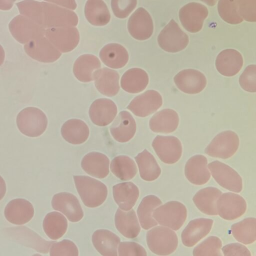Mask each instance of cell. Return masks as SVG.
Here are the masks:
<instances>
[{
    "label": "cell",
    "instance_id": "19",
    "mask_svg": "<svg viewBox=\"0 0 256 256\" xmlns=\"http://www.w3.org/2000/svg\"><path fill=\"white\" fill-rule=\"evenodd\" d=\"M118 108L111 100L100 98L92 104L89 109V116L96 125L104 126L111 123L116 118Z\"/></svg>",
    "mask_w": 256,
    "mask_h": 256
},
{
    "label": "cell",
    "instance_id": "14",
    "mask_svg": "<svg viewBox=\"0 0 256 256\" xmlns=\"http://www.w3.org/2000/svg\"><path fill=\"white\" fill-rule=\"evenodd\" d=\"M24 48L31 58L44 63L54 62L62 55L61 52L44 36L26 44Z\"/></svg>",
    "mask_w": 256,
    "mask_h": 256
},
{
    "label": "cell",
    "instance_id": "25",
    "mask_svg": "<svg viewBox=\"0 0 256 256\" xmlns=\"http://www.w3.org/2000/svg\"><path fill=\"white\" fill-rule=\"evenodd\" d=\"M118 73L108 68H100L94 72V80L98 91L107 96L116 95L120 90Z\"/></svg>",
    "mask_w": 256,
    "mask_h": 256
},
{
    "label": "cell",
    "instance_id": "1",
    "mask_svg": "<svg viewBox=\"0 0 256 256\" xmlns=\"http://www.w3.org/2000/svg\"><path fill=\"white\" fill-rule=\"evenodd\" d=\"M20 13L44 28L75 26L78 18L72 11L56 5L34 0H24L16 4Z\"/></svg>",
    "mask_w": 256,
    "mask_h": 256
},
{
    "label": "cell",
    "instance_id": "2",
    "mask_svg": "<svg viewBox=\"0 0 256 256\" xmlns=\"http://www.w3.org/2000/svg\"><path fill=\"white\" fill-rule=\"evenodd\" d=\"M73 178L78 192L86 206L96 208L104 202L108 188L103 182L86 176H74Z\"/></svg>",
    "mask_w": 256,
    "mask_h": 256
},
{
    "label": "cell",
    "instance_id": "11",
    "mask_svg": "<svg viewBox=\"0 0 256 256\" xmlns=\"http://www.w3.org/2000/svg\"><path fill=\"white\" fill-rule=\"evenodd\" d=\"M152 146L159 158L167 164L176 162L182 156L181 142L174 136H157L152 141Z\"/></svg>",
    "mask_w": 256,
    "mask_h": 256
},
{
    "label": "cell",
    "instance_id": "39",
    "mask_svg": "<svg viewBox=\"0 0 256 256\" xmlns=\"http://www.w3.org/2000/svg\"><path fill=\"white\" fill-rule=\"evenodd\" d=\"M68 226V220L65 216L57 212L48 213L42 223L45 234L52 240L62 238L66 232Z\"/></svg>",
    "mask_w": 256,
    "mask_h": 256
},
{
    "label": "cell",
    "instance_id": "10",
    "mask_svg": "<svg viewBox=\"0 0 256 256\" xmlns=\"http://www.w3.org/2000/svg\"><path fill=\"white\" fill-rule=\"evenodd\" d=\"M208 168L215 180L228 190L240 192L242 189V180L240 175L229 166L218 160L208 164Z\"/></svg>",
    "mask_w": 256,
    "mask_h": 256
},
{
    "label": "cell",
    "instance_id": "21",
    "mask_svg": "<svg viewBox=\"0 0 256 256\" xmlns=\"http://www.w3.org/2000/svg\"><path fill=\"white\" fill-rule=\"evenodd\" d=\"M184 174L187 180L195 185H203L210 179L206 158L202 154L192 156L186 162Z\"/></svg>",
    "mask_w": 256,
    "mask_h": 256
},
{
    "label": "cell",
    "instance_id": "16",
    "mask_svg": "<svg viewBox=\"0 0 256 256\" xmlns=\"http://www.w3.org/2000/svg\"><path fill=\"white\" fill-rule=\"evenodd\" d=\"M128 30L132 36L137 40L149 38L153 33L154 24L148 12L143 8H138L128 19Z\"/></svg>",
    "mask_w": 256,
    "mask_h": 256
},
{
    "label": "cell",
    "instance_id": "52",
    "mask_svg": "<svg viewBox=\"0 0 256 256\" xmlns=\"http://www.w3.org/2000/svg\"><path fill=\"white\" fill-rule=\"evenodd\" d=\"M6 191V186L5 181L4 178L0 176V200H2Z\"/></svg>",
    "mask_w": 256,
    "mask_h": 256
},
{
    "label": "cell",
    "instance_id": "22",
    "mask_svg": "<svg viewBox=\"0 0 256 256\" xmlns=\"http://www.w3.org/2000/svg\"><path fill=\"white\" fill-rule=\"evenodd\" d=\"M214 220L207 218L192 220L183 230L181 238L183 244L192 247L205 237L210 231Z\"/></svg>",
    "mask_w": 256,
    "mask_h": 256
},
{
    "label": "cell",
    "instance_id": "51",
    "mask_svg": "<svg viewBox=\"0 0 256 256\" xmlns=\"http://www.w3.org/2000/svg\"><path fill=\"white\" fill-rule=\"evenodd\" d=\"M16 0H0V10H8L12 8Z\"/></svg>",
    "mask_w": 256,
    "mask_h": 256
},
{
    "label": "cell",
    "instance_id": "28",
    "mask_svg": "<svg viewBox=\"0 0 256 256\" xmlns=\"http://www.w3.org/2000/svg\"><path fill=\"white\" fill-rule=\"evenodd\" d=\"M114 223L117 230L128 238H136L140 232L136 214L132 209L124 211L118 208L115 214Z\"/></svg>",
    "mask_w": 256,
    "mask_h": 256
},
{
    "label": "cell",
    "instance_id": "46",
    "mask_svg": "<svg viewBox=\"0 0 256 256\" xmlns=\"http://www.w3.org/2000/svg\"><path fill=\"white\" fill-rule=\"evenodd\" d=\"M137 0H111V7L115 16L124 18L135 8Z\"/></svg>",
    "mask_w": 256,
    "mask_h": 256
},
{
    "label": "cell",
    "instance_id": "44",
    "mask_svg": "<svg viewBox=\"0 0 256 256\" xmlns=\"http://www.w3.org/2000/svg\"><path fill=\"white\" fill-rule=\"evenodd\" d=\"M50 256H71L78 255V250L72 241L69 240H64L59 242H54L50 246Z\"/></svg>",
    "mask_w": 256,
    "mask_h": 256
},
{
    "label": "cell",
    "instance_id": "27",
    "mask_svg": "<svg viewBox=\"0 0 256 256\" xmlns=\"http://www.w3.org/2000/svg\"><path fill=\"white\" fill-rule=\"evenodd\" d=\"M113 198L120 208L128 211L132 208L138 198V187L132 182L118 184L112 187Z\"/></svg>",
    "mask_w": 256,
    "mask_h": 256
},
{
    "label": "cell",
    "instance_id": "4",
    "mask_svg": "<svg viewBox=\"0 0 256 256\" xmlns=\"http://www.w3.org/2000/svg\"><path fill=\"white\" fill-rule=\"evenodd\" d=\"M19 130L29 137H38L46 130L48 118L46 114L35 107H28L22 110L16 116Z\"/></svg>",
    "mask_w": 256,
    "mask_h": 256
},
{
    "label": "cell",
    "instance_id": "9",
    "mask_svg": "<svg viewBox=\"0 0 256 256\" xmlns=\"http://www.w3.org/2000/svg\"><path fill=\"white\" fill-rule=\"evenodd\" d=\"M46 37L61 52L74 50L80 41V34L74 26H60L46 30Z\"/></svg>",
    "mask_w": 256,
    "mask_h": 256
},
{
    "label": "cell",
    "instance_id": "43",
    "mask_svg": "<svg viewBox=\"0 0 256 256\" xmlns=\"http://www.w3.org/2000/svg\"><path fill=\"white\" fill-rule=\"evenodd\" d=\"M222 242L220 238L210 236L198 244L193 250L194 256H222Z\"/></svg>",
    "mask_w": 256,
    "mask_h": 256
},
{
    "label": "cell",
    "instance_id": "53",
    "mask_svg": "<svg viewBox=\"0 0 256 256\" xmlns=\"http://www.w3.org/2000/svg\"><path fill=\"white\" fill-rule=\"evenodd\" d=\"M5 58V52L2 46L0 44V66L2 64Z\"/></svg>",
    "mask_w": 256,
    "mask_h": 256
},
{
    "label": "cell",
    "instance_id": "35",
    "mask_svg": "<svg viewBox=\"0 0 256 256\" xmlns=\"http://www.w3.org/2000/svg\"><path fill=\"white\" fill-rule=\"evenodd\" d=\"M149 78L147 72L140 68H132L126 71L120 80V86L126 92L137 94L147 86Z\"/></svg>",
    "mask_w": 256,
    "mask_h": 256
},
{
    "label": "cell",
    "instance_id": "24",
    "mask_svg": "<svg viewBox=\"0 0 256 256\" xmlns=\"http://www.w3.org/2000/svg\"><path fill=\"white\" fill-rule=\"evenodd\" d=\"M244 64L242 54L238 50L228 48L220 52L216 60V67L219 73L226 76L236 74Z\"/></svg>",
    "mask_w": 256,
    "mask_h": 256
},
{
    "label": "cell",
    "instance_id": "17",
    "mask_svg": "<svg viewBox=\"0 0 256 256\" xmlns=\"http://www.w3.org/2000/svg\"><path fill=\"white\" fill-rule=\"evenodd\" d=\"M177 88L188 94H196L206 86V78L202 72L188 68L178 72L174 78Z\"/></svg>",
    "mask_w": 256,
    "mask_h": 256
},
{
    "label": "cell",
    "instance_id": "29",
    "mask_svg": "<svg viewBox=\"0 0 256 256\" xmlns=\"http://www.w3.org/2000/svg\"><path fill=\"white\" fill-rule=\"evenodd\" d=\"M92 240L94 247L101 255L118 256L117 248L120 240L112 232L104 229L96 230L92 235Z\"/></svg>",
    "mask_w": 256,
    "mask_h": 256
},
{
    "label": "cell",
    "instance_id": "18",
    "mask_svg": "<svg viewBox=\"0 0 256 256\" xmlns=\"http://www.w3.org/2000/svg\"><path fill=\"white\" fill-rule=\"evenodd\" d=\"M52 208L62 212L73 222L81 220L84 212L77 198L72 194L62 192L55 194L52 200Z\"/></svg>",
    "mask_w": 256,
    "mask_h": 256
},
{
    "label": "cell",
    "instance_id": "6",
    "mask_svg": "<svg viewBox=\"0 0 256 256\" xmlns=\"http://www.w3.org/2000/svg\"><path fill=\"white\" fill-rule=\"evenodd\" d=\"M12 36L18 42L24 44L44 36L46 30L23 15L14 18L8 24Z\"/></svg>",
    "mask_w": 256,
    "mask_h": 256
},
{
    "label": "cell",
    "instance_id": "31",
    "mask_svg": "<svg viewBox=\"0 0 256 256\" xmlns=\"http://www.w3.org/2000/svg\"><path fill=\"white\" fill-rule=\"evenodd\" d=\"M100 67L101 63L97 56L91 54H84L76 60L73 66V73L79 81L88 82L94 80V72Z\"/></svg>",
    "mask_w": 256,
    "mask_h": 256
},
{
    "label": "cell",
    "instance_id": "47",
    "mask_svg": "<svg viewBox=\"0 0 256 256\" xmlns=\"http://www.w3.org/2000/svg\"><path fill=\"white\" fill-rule=\"evenodd\" d=\"M256 0H236L238 10L240 16L245 20L255 22Z\"/></svg>",
    "mask_w": 256,
    "mask_h": 256
},
{
    "label": "cell",
    "instance_id": "15",
    "mask_svg": "<svg viewBox=\"0 0 256 256\" xmlns=\"http://www.w3.org/2000/svg\"><path fill=\"white\" fill-rule=\"evenodd\" d=\"M162 104L160 94L154 90H148L136 96L127 106L135 116L146 117L156 112Z\"/></svg>",
    "mask_w": 256,
    "mask_h": 256
},
{
    "label": "cell",
    "instance_id": "40",
    "mask_svg": "<svg viewBox=\"0 0 256 256\" xmlns=\"http://www.w3.org/2000/svg\"><path fill=\"white\" fill-rule=\"evenodd\" d=\"M112 172L122 180L134 178L137 173V167L134 160L127 156L114 158L110 164Z\"/></svg>",
    "mask_w": 256,
    "mask_h": 256
},
{
    "label": "cell",
    "instance_id": "33",
    "mask_svg": "<svg viewBox=\"0 0 256 256\" xmlns=\"http://www.w3.org/2000/svg\"><path fill=\"white\" fill-rule=\"evenodd\" d=\"M60 132L64 139L72 144H80L88 138L90 130L83 120L72 118L66 120L62 126Z\"/></svg>",
    "mask_w": 256,
    "mask_h": 256
},
{
    "label": "cell",
    "instance_id": "50",
    "mask_svg": "<svg viewBox=\"0 0 256 256\" xmlns=\"http://www.w3.org/2000/svg\"><path fill=\"white\" fill-rule=\"evenodd\" d=\"M60 5L70 10H74L76 8L75 0H44Z\"/></svg>",
    "mask_w": 256,
    "mask_h": 256
},
{
    "label": "cell",
    "instance_id": "37",
    "mask_svg": "<svg viewBox=\"0 0 256 256\" xmlns=\"http://www.w3.org/2000/svg\"><path fill=\"white\" fill-rule=\"evenodd\" d=\"M141 178L151 182L157 179L161 174L160 168L154 157L146 150H144L136 157Z\"/></svg>",
    "mask_w": 256,
    "mask_h": 256
},
{
    "label": "cell",
    "instance_id": "48",
    "mask_svg": "<svg viewBox=\"0 0 256 256\" xmlns=\"http://www.w3.org/2000/svg\"><path fill=\"white\" fill-rule=\"evenodd\" d=\"M118 246L119 256H146V252L143 246L133 242H120Z\"/></svg>",
    "mask_w": 256,
    "mask_h": 256
},
{
    "label": "cell",
    "instance_id": "5",
    "mask_svg": "<svg viewBox=\"0 0 256 256\" xmlns=\"http://www.w3.org/2000/svg\"><path fill=\"white\" fill-rule=\"evenodd\" d=\"M152 216L158 224L177 230L186 219L187 210L182 203L170 201L154 209Z\"/></svg>",
    "mask_w": 256,
    "mask_h": 256
},
{
    "label": "cell",
    "instance_id": "42",
    "mask_svg": "<svg viewBox=\"0 0 256 256\" xmlns=\"http://www.w3.org/2000/svg\"><path fill=\"white\" fill-rule=\"evenodd\" d=\"M218 10L220 18L230 24H239L244 20L239 14L236 0H220Z\"/></svg>",
    "mask_w": 256,
    "mask_h": 256
},
{
    "label": "cell",
    "instance_id": "23",
    "mask_svg": "<svg viewBox=\"0 0 256 256\" xmlns=\"http://www.w3.org/2000/svg\"><path fill=\"white\" fill-rule=\"evenodd\" d=\"M136 130V121L128 111L120 112L110 126V132L115 140L126 142L134 136Z\"/></svg>",
    "mask_w": 256,
    "mask_h": 256
},
{
    "label": "cell",
    "instance_id": "20",
    "mask_svg": "<svg viewBox=\"0 0 256 256\" xmlns=\"http://www.w3.org/2000/svg\"><path fill=\"white\" fill-rule=\"evenodd\" d=\"M4 216L10 222L21 225L28 222L34 216V208L32 204L24 198L10 200L4 208Z\"/></svg>",
    "mask_w": 256,
    "mask_h": 256
},
{
    "label": "cell",
    "instance_id": "8",
    "mask_svg": "<svg viewBox=\"0 0 256 256\" xmlns=\"http://www.w3.org/2000/svg\"><path fill=\"white\" fill-rule=\"evenodd\" d=\"M240 144L238 134L232 130L218 134L205 149L206 154L214 158L226 159L237 151Z\"/></svg>",
    "mask_w": 256,
    "mask_h": 256
},
{
    "label": "cell",
    "instance_id": "54",
    "mask_svg": "<svg viewBox=\"0 0 256 256\" xmlns=\"http://www.w3.org/2000/svg\"><path fill=\"white\" fill-rule=\"evenodd\" d=\"M210 6H213L216 4L218 0H200Z\"/></svg>",
    "mask_w": 256,
    "mask_h": 256
},
{
    "label": "cell",
    "instance_id": "41",
    "mask_svg": "<svg viewBox=\"0 0 256 256\" xmlns=\"http://www.w3.org/2000/svg\"><path fill=\"white\" fill-rule=\"evenodd\" d=\"M256 219L248 218L232 226V232L234 237L239 242L249 244L256 240Z\"/></svg>",
    "mask_w": 256,
    "mask_h": 256
},
{
    "label": "cell",
    "instance_id": "12",
    "mask_svg": "<svg viewBox=\"0 0 256 256\" xmlns=\"http://www.w3.org/2000/svg\"><path fill=\"white\" fill-rule=\"evenodd\" d=\"M207 8L198 2H190L183 6L179 12V18L182 26L188 32L196 33L202 28L207 18Z\"/></svg>",
    "mask_w": 256,
    "mask_h": 256
},
{
    "label": "cell",
    "instance_id": "49",
    "mask_svg": "<svg viewBox=\"0 0 256 256\" xmlns=\"http://www.w3.org/2000/svg\"><path fill=\"white\" fill-rule=\"evenodd\" d=\"M224 256H251L250 251L244 245L238 243L228 244L222 248Z\"/></svg>",
    "mask_w": 256,
    "mask_h": 256
},
{
    "label": "cell",
    "instance_id": "34",
    "mask_svg": "<svg viewBox=\"0 0 256 256\" xmlns=\"http://www.w3.org/2000/svg\"><path fill=\"white\" fill-rule=\"evenodd\" d=\"M222 192L214 186L206 187L198 190L192 200L197 208L202 213L210 216L218 215L217 200Z\"/></svg>",
    "mask_w": 256,
    "mask_h": 256
},
{
    "label": "cell",
    "instance_id": "32",
    "mask_svg": "<svg viewBox=\"0 0 256 256\" xmlns=\"http://www.w3.org/2000/svg\"><path fill=\"white\" fill-rule=\"evenodd\" d=\"M99 56L106 66L114 69L124 67L129 58L126 48L116 43L108 44L104 46L101 49Z\"/></svg>",
    "mask_w": 256,
    "mask_h": 256
},
{
    "label": "cell",
    "instance_id": "13",
    "mask_svg": "<svg viewBox=\"0 0 256 256\" xmlns=\"http://www.w3.org/2000/svg\"><path fill=\"white\" fill-rule=\"evenodd\" d=\"M216 208L218 214L222 218L232 220L239 218L245 213L246 203L240 195L226 192L222 194L218 198Z\"/></svg>",
    "mask_w": 256,
    "mask_h": 256
},
{
    "label": "cell",
    "instance_id": "36",
    "mask_svg": "<svg viewBox=\"0 0 256 256\" xmlns=\"http://www.w3.org/2000/svg\"><path fill=\"white\" fill-rule=\"evenodd\" d=\"M84 14L92 25L102 26L110 19L109 10L102 0H88L84 6Z\"/></svg>",
    "mask_w": 256,
    "mask_h": 256
},
{
    "label": "cell",
    "instance_id": "7",
    "mask_svg": "<svg viewBox=\"0 0 256 256\" xmlns=\"http://www.w3.org/2000/svg\"><path fill=\"white\" fill-rule=\"evenodd\" d=\"M188 42V35L172 19L161 30L158 37L159 46L168 52L174 53L184 50Z\"/></svg>",
    "mask_w": 256,
    "mask_h": 256
},
{
    "label": "cell",
    "instance_id": "3",
    "mask_svg": "<svg viewBox=\"0 0 256 256\" xmlns=\"http://www.w3.org/2000/svg\"><path fill=\"white\" fill-rule=\"evenodd\" d=\"M146 240L149 249L158 255L170 254L176 250L178 245L176 233L164 226H157L149 230Z\"/></svg>",
    "mask_w": 256,
    "mask_h": 256
},
{
    "label": "cell",
    "instance_id": "26",
    "mask_svg": "<svg viewBox=\"0 0 256 256\" xmlns=\"http://www.w3.org/2000/svg\"><path fill=\"white\" fill-rule=\"evenodd\" d=\"M110 160L104 154L93 152L86 154L81 161V166L88 174L98 178H104L109 174Z\"/></svg>",
    "mask_w": 256,
    "mask_h": 256
},
{
    "label": "cell",
    "instance_id": "38",
    "mask_svg": "<svg viewBox=\"0 0 256 256\" xmlns=\"http://www.w3.org/2000/svg\"><path fill=\"white\" fill-rule=\"evenodd\" d=\"M161 204V200L154 195H148L143 198L137 210L138 216L142 228L148 230L157 226L158 222L154 218L152 212Z\"/></svg>",
    "mask_w": 256,
    "mask_h": 256
},
{
    "label": "cell",
    "instance_id": "30",
    "mask_svg": "<svg viewBox=\"0 0 256 256\" xmlns=\"http://www.w3.org/2000/svg\"><path fill=\"white\" fill-rule=\"evenodd\" d=\"M178 113L172 109L165 108L156 112L150 119V129L154 132L170 133L177 128L179 124Z\"/></svg>",
    "mask_w": 256,
    "mask_h": 256
},
{
    "label": "cell",
    "instance_id": "45",
    "mask_svg": "<svg viewBox=\"0 0 256 256\" xmlns=\"http://www.w3.org/2000/svg\"><path fill=\"white\" fill-rule=\"evenodd\" d=\"M239 84L242 88L250 92L256 91V65L248 66L239 78Z\"/></svg>",
    "mask_w": 256,
    "mask_h": 256
}]
</instances>
